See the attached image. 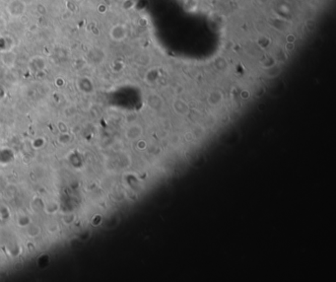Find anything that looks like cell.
Instances as JSON below:
<instances>
[{"instance_id": "4", "label": "cell", "mask_w": 336, "mask_h": 282, "mask_svg": "<svg viewBox=\"0 0 336 282\" xmlns=\"http://www.w3.org/2000/svg\"><path fill=\"white\" fill-rule=\"evenodd\" d=\"M285 48L287 51H292L294 50L295 48V45H294V42H287L286 45H285Z\"/></svg>"}, {"instance_id": "3", "label": "cell", "mask_w": 336, "mask_h": 282, "mask_svg": "<svg viewBox=\"0 0 336 282\" xmlns=\"http://www.w3.org/2000/svg\"><path fill=\"white\" fill-rule=\"evenodd\" d=\"M305 26H307V28L310 30V31H313L314 29V27H316V24H314V21L313 20H308L305 22Z\"/></svg>"}, {"instance_id": "6", "label": "cell", "mask_w": 336, "mask_h": 282, "mask_svg": "<svg viewBox=\"0 0 336 282\" xmlns=\"http://www.w3.org/2000/svg\"><path fill=\"white\" fill-rule=\"evenodd\" d=\"M235 1H237V0H235Z\"/></svg>"}, {"instance_id": "5", "label": "cell", "mask_w": 336, "mask_h": 282, "mask_svg": "<svg viewBox=\"0 0 336 282\" xmlns=\"http://www.w3.org/2000/svg\"><path fill=\"white\" fill-rule=\"evenodd\" d=\"M286 41L287 42H294L296 41V38L293 34H289V35L286 37Z\"/></svg>"}, {"instance_id": "2", "label": "cell", "mask_w": 336, "mask_h": 282, "mask_svg": "<svg viewBox=\"0 0 336 282\" xmlns=\"http://www.w3.org/2000/svg\"><path fill=\"white\" fill-rule=\"evenodd\" d=\"M127 37V28L122 24L114 25L109 30V38L114 42H121L126 39Z\"/></svg>"}, {"instance_id": "1", "label": "cell", "mask_w": 336, "mask_h": 282, "mask_svg": "<svg viewBox=\"0 0 336 282\" xmlns=\"http://www.w3.org/2000/svg\"><path fill=\"white\" fill-rule=\"evenodd\" d=\"M27 4L22 0H10L6 6V11L11 17L19 18L25 14Z\"/></svg>"}]
</instances>
